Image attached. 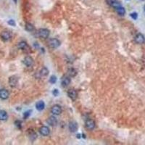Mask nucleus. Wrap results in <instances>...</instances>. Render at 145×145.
Instances as JSON below:
<instances>
[{
    "instance_id": "f03ea898",
    "label": "nucleus",
    "mask_w": 145,
    "mask_h": 145,
    "mask_svg": "<svg viewBox=\"0 0 145 145\" xmlns=\"http://www.w3.org/2000/svg\"><path fill=\"white\" fill-rule=\"evenodd\" d=\"M60 45V42L57 39H51L48 41V46L52 49H56Z\"/></svg>"
},
{
    "instance_id": "bb28decb",
    "label": "nucleus",
    "mask_w": 145,
    "mask_h": 145,
    "mask_svg": "<svg viewBox=\"0 0 145 145\" xmlns=\"http://www.w3.org/2000/svg\"><path fill=\"white\" fill-rule=\"evenodd\" d=\"M52 94H53V95H54V97H57L58 95H59L60 92H59V91H58L57 89H54V90H53Z\"/></svg>"
},
{
    "instance_id": "dca6fc26",
    "label": "nucleus",
    "mask_w": 145,
    "mask_h": 145,
    "mask_svg": "<svg viewBox=\"0 0 145 145\" xmlns=\"http://www.w3.org/2000/svg\"><path fill=\"white\" fill-rule=\"evenodd\" d=\"M61 83H62V86L63 87H66L68 86L70 83V78L68 76H64L63 78H62V81H61Z\"/></svg>"
},
{
    "instance_id": "f8f14e48",
    "label": "nucleus",
    "mask_w": 145,
    "mask_h": 145,
    "mask_svg": "<svg viewBox=\"0 0 145 145\" xmlns=\"http://www.w3.org/2000/svg\"><path fill=\"white\" fill-rule=\"evenodd\" d=\"M10 96V93L6 89H1L0 90V98L3 100L7 99Z\"/></svg>"
},
{
    "instance_id": "7ed1b4c3",
    "label": "nucleus",
    "mask_w": 145,
    "mask_h": 145,
    "mask_svg": "<svg viewBox=\"0 0 145 145\" xmlns=\"http://www.w3.org/2000/svg\"><path fill=\"white\" fill-rule=\"evenodd\" d=\"M51 112L54 115H59L62 113V108L60 105H55L51 109Z\"/></svg>"
},
{
    "instance_id": "2eb2a0df",
    "label": "nucleus",
    "mask_w": 145,
    "mask_h": 145,
    "mask_svg": "<svg viewBox=\"0 0 145 145\" xmlns=\"http://www.w3.org/2000/svg\"><path fill=\"white\" fill-rule=\"evenodd\" d=\"M36 108L39 111H42L45 108V103L44 102V101H39L36 104Z\"/></svg>"
},
{
    "instance_id": "c756f323",
    "label": "nucleus",
    "mask_w": 145,
    "mask_h": 145,
    "mask_svg": "<svg viewBox=\"0 0 145 145\" xmlns=\"http://www.w3.org/2000/svg\"><path fill=\"white\" fill-rule=\"evenodd\" d=\"M14 3H17V2H18V0H14Z\"/></svg>"
},
{
    "instance_id": "9b49d317",
    "label": "nucleus",
    "mask_w": 145,
    "mask_h": 145,
    "mask_svg": "<svg viewBox=\"0 0 145 145\" xmlns=\"http://www.w3.org/2000/svg\"><path fill=\"white\" fill-rule=\"evenodd\" d=\"M106 2L109 5L112 6V7H114L115 9L118 7H120V6H121L120 2L118 1V0H106Z\"/></svg>"
},
{
    "instance_id": "39448f33",
    "label": "nucleus",
    "mask_w": 145,
    "mask_h": 145,
    "mask_svg": "<svg viewBox=\"0 0 145 145\" xmlns=\"http://www.w3.org/2000/svg\"><path fill=\"white\" fill-rule=\"evenodd\" d=\"M18 81V78L15 76H12L9 78V84L12 88H14V87H15L17 86Z\"/></svg>"
},
{
    "instance_id": "412c9836",
    "label": "nucleus",
    "mask_w": 145,
    "mask_h": 145,
    "mask_svg": "<svg viewBox=\"0 0 145 145\" xmlns=\"http://www.w3.org/2000/svg\"><path fill=\"white\" fill-rule=\"evenodd\" d=\"M68 75H69L70 77H74V76H76V74H77V71H76V70L74 69V68H70V69H68Z\"/></svg>"
},
{
    "instance_id": "0eeeda50",
    "label": "nucleus",
    "mask_w": 145,
    "mask_h": 145,
    "mask_svg": "<svg viewBox=\"0 0 145 145\" xmlns=\"http://www.w3.org/2000/svg\"><path fill=\"white\" fill-rule=\"evenodd\" d=\"M39 132L42 136H48L49 134L50 130H49V128L47 126H41L39 128Z\"/></svg>"
},
{
    "instance_id": "20e7f679",
    "label": "nucleus",
    "mask_w": 145,
    "mask_h": 145,
    "mask_svg": "<svg viewBox=\"0 0 145 145\" xmlns=\"http://www.w3.org/2000/svg\"><path fill=\"white\" fill-rule=\"evenodd\" d=\"M0 38H1L4 41H9L12 38V34L9 31H5L0 34Z\"/></svg>"
},
{
    "instance_id": "7c9ffc66",
    "label": "nucleus",
    "mask_w": 145,
    "mask_h": 145,
    "mask_svg": "<svg viewBox=\"0 0 145 145\" xmlns=\"http://www.w3.org/2000/svg\"><path fill=\"white\" fill-rule=\"evenodd\" d=\"M144 12H145V5L144 6Z\"/></svg>"
},
{
    "instance_id": "9d476101",
    "label": "nucleus",
    "mask_w": 145,
    "mask_h": 145,
    "mask_svg": "<svg viewBox=\"0 0 145 145\" xmlns=\"http://www.w3.org/2000/svg\"><path fill=\"white\" fill-rule=\"evenodd\" d=\"M86 127L87 129H89V130H93L95 127V123L93 120L92 119H88L86 123H85Z\"/></svg>"
},
{
    "instance_id": "393cba45",
    "label": "nucleus",
    "mask_w": 145,
    "mask_h": 145,
    "mask_svg": "<svg viewBox=\"0 0 145 145\" xmlns=\"http://www.w3.org/2000/svg\"><path fill=\"white\" fill-rule=\"evenodd\" d=\"M130 16L131 17L132 19L134 20H136L138 18V14L136 12H132V13H130Z\"/></svg>"
},
{
    "instance_id": "4be33fe9",
    "label": "nucleus",
    "mask_w": 145,
    "mask_h": 145,
    "mask_svg": "<svg viewBox=\"0 0 145 145\" xmlns=\"http://www.w3.org/2000/svg\"><path fill=\"white\" fill-rule=\"evenodd\" d=\"M25 30L27 31H29V32H31L34 30V26L31 24V23H27L25 25Z\"/></svg>"
},
{
    "instance_id": "4468645a",
    "label": "nucleus",
    "mask_w": 145,
    "mask_h": 145,
    "mask_svg": "<svg viewBox=\"0 0 145 145\" xmlns=\"http://www.w3.org/2000/svg\"><path fill=\"white\" fill-rule=\"evenodd\" d=\"M47 121L48 123V124L52 126H55L57 124V120L55 117H54V116H50Z\"/></svg>"
},
{
    "instance_id": "423d86ee",
    "label": "nucleus",
    "mask_w": 145,
    "mask_h": 145,
    "mask_svg": "<svg viewBox=\"0 0 145 145\" xmlns=\"http://www.w3.org/2000/svg\"><path fill=\"white\" fill-rule=\"evenodd\" d=\"M23 63H24V64H25L27 67H31V66H33L34 61V59H33L31 57L27 56V57H25L24 58Z\"/></svg>"
},
{
    "instance_id": "2f4dec72",
    "label": "nucleus",
    "mask_w": 145,
    "mask_h": 145,
    "mask_svg": "<svg viewBox=\"0 0 145 145\" xmlns=\"http://www.w3.org/2000/svg\"><path fill=\"white\" fill-rule=\"evenodd\" d=\"M141 1H144V0H141Z\"/></svg>"
},
{
    "instance_id": "cd10ccee",
    "label": "nucleus",
    "mask_w": 145,
    "mask_h": 145,
    "mask_svg": "<svg viewBox=\"0 0 145 145\" xmlns=\"http://www.w3.org/2000/svg\"><path fill=\"white\" fill-rule=\"evenodd\" d=\"M15 126L18 127V128H21V121H15Z\"/></svg>"
},
{
    "instance_id": "c85d7f7f",
    "label": "nucleus",
    "mask_w": 145,
    "mask_h": 145,
    "mask_svg": "<svg viewBox=\"0 0 145 145\" xmlns=\"http://www.w3.org/2000/svg\"><path fill=\"white\" fill-rule=\"evenodd\" d=\"M77 137H78V139H80V134H78V135H77Z\"/></svg>"
},
{
    "instance_id": "5701e85b",
    "label": "nucleus",
    "mask_w": 145,
    "mask_h": 145,
    "mask_svg": "<svg viewBox=\"0 0 145 145\" xmlns=\"http://www.w3.org/2000/svg\"><path fill=\"white\" fill-rule=\"evenodd\" d=\"M57 77L55 76H52L50 77V78H49V82L51 83L54 84V83H55L57 82Z\"/></svg>"
},
{
    "instance_id": "f3484780",
    "label": "nucleus",
    "mask_w": 145,
    "mask_h": 145,
    "mask_svg": "<svg viewBox=\"0 0 145 145\" xmlns=\"http://www.w3.org/2000/svg\"><path fill=\"white\" fill-rule=\"evenodd\" d=\"M8 118L7 112L5 110H0V121H7Z\"/></svg>"
},
{
    "instance_id": "f257e3e1",
    "label": "nucleus",
    "mask_w": 145,
    "mask_h": 145,
    "mask_svg": "<svg viewBox=\"0 0 145 145\" xmlns=\"http://www.w3.org/2000/svg\"><path fill=\"white\" fill-rule=\"evenodd\" d=\"M38 36L41 39H47L49 36V31L47 28H40L38 31Z\"/></svg>"
},
{
    "instance_id": "b1692460",
    "label": "nucleus",
    "mask_w": 145,
    "mask_h": 145,
    "mask_svg": "<svg viewBox=\"0 0 145 145\" xmlns=\"http://www.w3.org/2000/svg\"><path fill=\"white\" fill-rule=\"evenodd\" d=\"M31 110H28V111L25 112H24V114H23V118H24V119L28 118L29 117V116L31 115Z\"/></svg>"
},
{
    "instance_id": "aec40b11",
    "label": "nucleus",
    "mask_w": 145,
    "mask_h": 145,
    "mask_svg": "<svg viewBox=\"0 0 145 145\" xmlns=\"http://www.w3.org/2000/svg\"><path fill=\"white\" fill-rule=\"evenodd\" d=\"M40 76H48V74H49V70L46 68V67H44V68H43L41 70H40Z\"/></svg>"
},
{
    "instance_id": "a878e982",
    "label": "nucleus",
    "mask_w": 145,
    "mask_h": 145,
    "mask_svg": "<svg viewBox=\"0 0 145 145\" xmlns=\"http://www.w3.org/2000/svg\"><path fill=\"white\" fill-rule=\"evenodd\" d=\"M7 23H8L10 25H12V26H15V25H16V23H15V22H14V20H8Z\"/></svg>"
},
{
    "instance_id": "6ab92c4d",
    "label": "nucleus",
    "mask_w": 145,
    "mask_h": 145,
    "mask_svg": "<svg viewBox=\"0 0 145 145\" xmlns=\"http://www.w3.org/2000/svg\"><path fill=\"white\" fill-rule=\"evenodd\" d=\"M18 48L22 49V50H25L28 47V44L27 43L25 42V41H20L18 43Z\"/></svg>"
},
{
    "instance_id": "ddd939ff",
    "label": "nucleus",
    "mask_w": 145,
    "mask_h": 145,
    "mask_svg": "<svg viewBox=\"0 0 145 145\" xmlns=\"http://www.w3.org/2000/svg\"><path fill=\"white\" fill-rule=\"evenodd\" d=\"M68 96L72 99V100H75L77 98V92L74 89H70L68 92Z\"/></svg>"
},
{
    "instance_id": "a211bd4d",
    "label": "nucleus",
    "mask_w": 145,
    "mask_h": 145,
    "mask_svg": "<svg viewBox=\"0 0 145 145\" xmlns=\"http://www.w3.org/2000/svg\"><path fill=\"white\" fill-rule=\"evenodd\" d=\"M115 10H116L117 12L120 14L121 16H123V15H125V14H126V10H125V8L123 7L122 6H120V7H117Z\"/></svg>"
},
{
    "instance_id": "1a4fd4ad",
    "label": "nucleus",
    "mask_w": 145,
    "mask_h": 145,
    "mask_svg": "<svg viewBox=\"0 0 145 145\" xmlns=\"http://www.w3.org/2000/svg\"><path fill=\"white\" fill-rule=\"evenodd\" d=\"M135 41L137 44H144L145 42V37H144V36L143 34H138L135 36Z\"/></svg>"
},
{
    "instance_id": "6e6552de",
    "label": "nucleus",
    "mask_w": 145,
    "mask_h": 145,
    "mask_svg": "<svg viewBox=\"0 0 145 145\" xmlns=\"http://www.w3.org/2000/svg\"><path fill=\"white\" fill-rule=\"evenodd\" d=\"M69 130L70 132L74 133L78 130V123L76 121H71L69 123Z\"/></svg>"
}]
</instances>
